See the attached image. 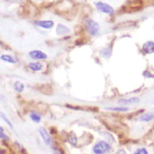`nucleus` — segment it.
<instances>
[{
    "label": "nucleus",
    "mask_w": 154,
    "mask_h": 154,
    "mask_svg": "<svg viewBox=\"0 0 154 154\" xmlns=\"http://www.w3.org/2000/svg\"><path fill=\"white\" fill-rule=\"evenodd\" d=\"M107 109L112 111H126L128 110V108L126 107L123 106H119V107H108Z\"/></svg>",
    "instance_id": "obj_18"
},
{
    "label": "nucleus",
    "mask_w": 154,
    "mask_h": 154,
    "mask_svg": "<svg viewBox=\"0 0 154 154\" xmlns=\"http://www.w3.org/2000/svg\"><path fill=\"white\" fill-rule=\"evenodd\" d=\"M143 50L146 54H152L154 52V42L149 41L143 45Z\"/></svg>",
    "instance_id": "obj_7"
},
{
    "label": "nucleus",
    "mask_w": 154,
    "mask_h": 154,
    "mask_svg": "<svg viewBox=\"0 0 154 154\" xmlns=\"http://www.w3.org/2000/svg\"><path fill=\"white\" fill-rule=\"evenodd\" d=\"M0 137L4 140H8V137L3 132V129L2 127L0 128Z\"/></svg>",
    "instance_id": "obj_21"
},
{
    "label": "nucleus",
    "mask_w": 154,
    "mask_h": 154,
    "mask_svg": "<svg viewBox=\"0 0 154 154\" xmlns=\"http://www.w3.org/2000/svg\"><path fill=\"white\" fill-rule=\"evenodd\" d=\"M30 117L34 122L37 123L39 122L41 120V116L37 112H32L30 114Z\"/></svg>",
    "instance_id": "obj_17"
},
{
    "label": "nucleus",
    "mask_w": 154,
    "mask_h": 154,
    "mask_svg": "<svg viewBox=\"0 0 154 154\" xmlns=\"http://www.w3.org/2000/svg\"><path fill=\"white\" fill-rule=\"evenodd\" d=\"M35 25L42 28L49 29L53 26L54 22L52 20H37L35 22Z\"/></svg>",
    "instance_id": "obj_9"
},
{
    "label": "nucleus",
    "mask_w": 154,
    "mask_h": 154,
    "mask_svg": "<svg viewBox=\"0 0 154 154\" xmlns=\"http://www.w3.org/2000/svg\"><path fill=\"white\" fill-rule=\"evenodd\" d=\"M85 26L87 32L91 35H96L99 29V26L98 23L90 19L86 20Z\"/></svg>",
    "instance_id": "obj_1"
},
{
    "label": "nucleus",
    "mask_w": 154,
    "mask_h": 154,
    "mask_svg": "<svg viewBox=\"0 0 154 154\" xmlns=\"http://www.w3.org/2000/svg\"><path fill=\"white\" fill-rule=\"evenodd\" d=\"M69 29L68 28H67L66 26L62 25L61 24L57 25V32L58 34H65L67 33L68 32H69Z\"/></svg>",
    "instance_id": "obj_13"
},
{
    "label": "nucleus",
    "mask_w": 154,
    "mask_h": 154,
    "mask_svg": "<svg viewBox=\"0 0 154 154\" xmlns=\"http://www.w3.org/2000/svg\"><path fill=\"white\" fill-rule=\"evenodd\" d=\"M116 154H127V153L125 152V150H124L123 149H119V150H117Z\"/></svg>",
    "instance_id": "obj_23"
},
{
    "label": "nucleus",
    "mask_w": 154,
    "mask_h": 154,
    "mask_svg": "<svg viewBox=\"0 0 154 154\" xmlns=\"http://www.w3.org/2000/svg\"><path fill=\"white\" fill-rule=\"evenodd\" d=\"M29 55L32 58L35 60H43L47 58V55L45 53L38 50L30 51Z\"/></svg>",
    "instance_id": "obj_6"
},
{
    "label": "nucleus",
    "mask_w": 154,
    "mask_h": 154,
    "mask_svg": "<svg viewBox=\"0 0 154 154\" xmlns=\"http://www.w3.org/2000/svg\"><path fill=\"white\" fill-rule=\"evenodd\" d=\"M0 114H1V117L4 119V120L8 124V125L11 128V129H13V125H12V123L10 122V121L7 118V117L5 116V114H3V112H0Z\"/></svg>",
    "instance_id": "obj_19"
},
{
    "label": "nucleus",
    "mask_w": 154,
    "mask_h": 154,
    "mask_svg": "<svg viewBox=\"0 0 154 154\" xmlns=\"http://www.w3.org/2000/svg\"><path fill=\"white\" fill-rule=\"evenodd\" d=\"M53 154H59V153H58V152L57 150H54V152H53Z\"/></svg>",
    "instance_id": "obj_24"
},
{
    "label": "nucleus",
    "mask_w": 154,
    "mask_h": 154,
    "mask_svg": "<svg viewBox=\"0 0 154 154\" xmlns=\"http://www.w3.org/2000/svg\"><path fill=\"white\" fill-rule=\"evenodd\" d=\"M140 101V99L137 97H131L129 99H121L119 100L118 103L121 105H130L138 103Z\"/></svg>",
    "instance_id": "obj_8"
},
{
    "label": "nucleus",
    "mask_w": 154,
    "mask_h": 154,
    "mask_svg": "<svg viewBox=\"0 0 154 154\" xmlns=\"http://www.w3.org/2000/svg\"><path fill=\"white\" fill-rule=\"evenodd\" d=\"M38 132H39L40 135L42 137L44 143L46 145L50 146L52 144V139H51V137H50V135H49L48 132H47V131L44 128L41 127L39 128Z\"/></svg>",
    "instance_id": "obj_5"
},
{
    "label": "nucleus",
    "mask_w": 154,
    "mask_h": 154,
    "mask_svg": "<svg viewBox=\"0 0 154 154\" xmlns=\"http://www.w3.org/2000/svg\"><path fill=\"white\" fill-rule=\"evenodd\" d=\"M79 26H80V25H76V26H75V33H76V34H79V33L82 32L83 28H82V26H81L80 28H79Z\"/></svg>",
    "instance_id": "obj_22"
},
{
    "label": "nucleus",
    "mask_w": 154,
    "mask_h": 154,
    "mask_svg": "<svg viewBox=\"0 0 154 154\" xmlns=\"http://www.w3.org/2000/svg\"><path fill=\"white\" fill-rule=\"evenodd\" d=\"M134 154H148L147 150L144 148H141L137 149Z\"/></svg>",
    "instance_id": "obj_20"
},
{
    "label": "nucleus",
    "mask_w": 154,
    "mask_h": 154,
    "mask_svg": "<svg viewBox=\"0 0 154 154\" xmlns=\"http://www.w3.org/2000/svg\"><path fill=\"white\" fill-rule=\"evenodd\" d=\"M1 60L5 61H7L8 63H15L16 61L14 60V59L9 55H2L1 56Z\"/></svg>",
    "instance_id": "obj_15"
},
{
    "label": "nucleus",
    "mask_w": 154,
    "mask_h": 154,
    "mask_svg": "<svg viewBox=\"0 0 154 154\" xmlns=\"http://www.w3.org/2000/svg\"><path fill=\"white\" fill-rule=\"evenodd\" d=\"M69 141L73 145H76L77 143V138L73 132H70L69 135Z\"/></svg>",
    "instance_id": "obj_16"
},
{
    "label": "nucleus",
    "mask_w": 154,
    "mask_h": 154,
    "mask_svg": "<svg viewBox=\"0 0 154 154\" xmlns=\"http://www.w3.org/2000/svg\"><path fill=\"white\" fill-rule=\"evenodd\" d=\"M29 67L33 71H40L43 68V65L39 62H31L29 64Z\"/></svg>",
    "instance_id": "obj_10"
},
{
    "label": "nucleus",
    "mask_w": 154,
    "mask_h": 154,
    "mask_svg": "<svg viewBox=\"0 0 154 154\" xmlns=\"http://www.w3.org/2000/svg\"><path fill=\"white\" fill-rule=\"evenodd\" d=\"M154 119V113L153 112H148L142 115L140 117L141 121L143 122H149Z\"/></svg>",
    "instance_id": "obj_11"
},
{
    "label": "nucleus",
    "mask_w": 154,
    "mask_h": 154,
    "mask_svg": "<svg viewBox=\"0 0 154 154\" xmlns=\"http://www.w3.org/2000/svg\"><path fill=\"white\" fill-rule=\"evenodd\" d=\"M37 89L42 94L51 96L54 93V90L52 85L49 84H42L36 87Z\"/></svg>",
    "instance_id": "obj_3"
},
{
    "label": "nucleus",
    "mask_w": 154,
    "mask_h": 154,
    "mask_svg": "<svg viewBox=\"0 0 154 154\" xmlns=\"http://www.w3.org/2000/svg\"><path fill=\"white\" fill-rule=\"evenodd\" d=\"M96 6L100 11H102L104 13L111 14L114 11L113 8L111 6L103 2H97L96 4Z\"/></svg>",
    "instance_id": "obj_4"
},
{
    "label": "nucleus",
    "mask_w": 154,
    "mask_h": 154,
    "mask_svg": "<svg viewBox=\"0 0 154 154\" xmlns=\"http://www.w3.org/2000/svg\"><path fill=\"white\" fill-rule=\"evenodd\" d=\"M134 23V22L132 21H126V22H123L119 23H117L116 25H115V26L114 27V29H120V28H123L125 27H127V26H131L132 25H133Z\"/></svg>",
    "instance_id": "obj_12"
},
{
    "label": "nucleus",
    "mask_w": 154,
    "mask_h": 154,
    "mask_svg": "<svg viewBox=\"0 0 154 154\" xmlns=\"http://www.w3.org/2000/svg\"><path fill=\"white\" fill-rule=\"evenodd\" d=\"M14 88L17 92H22L24 89V85L20 81H16L14 84Z\"/></svg>",
    "instance_id": "obj_14"
},
{
    "label": "nucleus",
    "mask_w": 154,
    "mask_h": 154,
    "mask_svg": "<svg viewBox=\"0 0 154 154\" xmlns=\"http://www.w3.org/2000/svg\"><path fill=\"white\" fill-rule=\"evenodd\" d=\"M110 149V146L105 141L98 142L93 147V152L95 154H104Z\"/></svg>",
    "instance_id": "obj_2"
}]
</instances>
